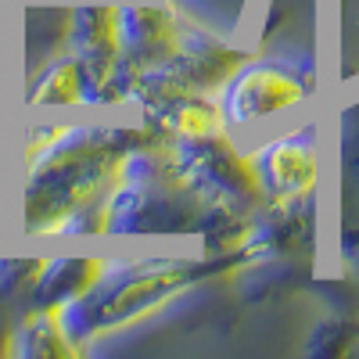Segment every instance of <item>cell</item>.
Wrapping results in <instances>:
<instances>
[{"instance_id":"2","label":"cell","mask_w":359,"mask_h":359,"mask_svg":"<svg viewBox=\"0 0 359 359\" xmlns=\"http://www.w3.org/2000/svg\"><path fill=\"white\" fill-rule=\"evenodd\" d=\"M298 97H302V90L287 72L252 69V72H241L226 90V118L230 123H248V118L298 104Z\"/></svg>"},{"instance_id":"1","label":"cell","mask_w":359,"mask_h":359,"mask_svg":"<svg viewBox=\"0 0 359 359\" xmlns=\"http://www.w3.org/2000/svg\"><path fill=\"white\" fill-rule=\"evenodd\" d=\"M43 140L29 147L25 176V226L62 230L83 219L104 191H115L126 169V144L111 133H76L72 126H50Z\"/></svg>"},{"instance_id":"3","label":"cell","mask_w":359,"mask_h":359,"mask_svg":"<svg viewBox=\"0 0 359 359\" xmlns=\"http://www.w3.org/2000/svg\"><path fill=\"white\" fill-rule=\"evenodd\" d=\"M262 176H266V184L273 187L280 198H298V194H306L313 187V180H316V151H313V140L306 133H298V137H284L277 144H269L259 165Z\"/></svg>"}]
</instances>
